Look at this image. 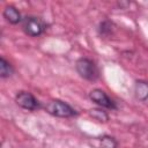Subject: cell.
<instances>
[{
  "mask_svg": "<svg viewBox=\"0 0 148 148\" xmlns=\"http://www.w3.org/2000/svg\"><path fill=\"white\" fill-rule=\"evenodd\" d=\"M15 102L18 106L29 110V111H35L39 109V102L37 98L29 91H20L15 96Z\"/></svg>",
  "mask_w": 148,
  "mask_h": 148,
  "instance_id": "277c9868",
  "label": "cell"
},
{
  "mask_svg": "<svg viewBox=\"0 0 148 148\" xmlns=\"http://www.w3.org/2000/svg\"><path fill=\"white\" fill-rule=\"evenodd\" d=\"M75 68L79 75L88 81H96L99 76L98 68L96 64L88 58H80L75 62Z\"/></svg>",
  "mask_w": 148,
  "mask_h": 148,
  "instance_id": "6da1fadb",
  "label": "cell"
},
{
  "mask_svg": "<svg viewBox=\"0 0 148 148\" xmlns=\"http://www.w3.org/2000/svg\"><path fill=\"white\" fill-rule=\"evenodd\" d=\"M98 31H99L101 36H109L112 32V23L106 20L101 22L99 27H98Z\"/></svg>",
  "mask_w": 148,
  "mask_h": 148,
  "instance_id": "8fae6325",
  "label": "cell"
},
{
  "mask_svg": "<svg viewBox=\"0 0 148 148\" xmlns=\"http://www.w3.org/2000/svg\"><path fill=\"white\" fill-rule=\"evenodd\" d=\"M89 98L96 103L97 105L102 106V108H106V109H116V104L114 102L106 95V92L102 89H92L89 92Z\"/></svg>",
  "mask_w": 148,
  "mask_h": 148,
  "instance_id": "5b68a950",
  "label": "cell"
},
{
  "mask_svg": "<svg viewBox=\"0 0 148 148\" xmlns=\"http://www.w3.org/2000/svg\"><path fill=\"white\" fill-rule=\"evenodd\" d=\"M2 15L6 18V21L9 22L10 24H17V23H20L22 21L20 12L14 6H6L3 12H2Z\"/></svg>",
  "mask_w": 148,
  "mask_h": 148,
  "instance_id": "8992f818",
  "label": "cell"
},
{
  "mask_svg": "<svg viewBox=\"0 0 148 148\" xmlns=\"http://www.w3.org/2000/svg\"><path fill=\"white\" fill-rule=\"evenodd\" d=\"M22 28H23V31L28 36H30V37H37V36L42 35L45 31L46 25L43 22V20H40L39 17H36V16H27L22 21Z\"/></svg>",
  "mask_w": 148,
  "mask_h": 148,
  "instance_id": "3957f363",
  "label": "cell"
},
{
  "mask_svg": "<svg viewBox=\"0 0 148 148\" xmlns=\"http://www.w3.org/2000/svg\"><path fill=\"white\" fill-rule=\"evenodd\" d=\"M13 72H14V69H13L12 65L5 58H1L0 59V76L2 79L8 77L13 74Z\"/></svg>",
  "mask_w": 148,
  "mask_h": 148,
  "instance_id": "30bf717a",
  "label": "cell"
},
{
  "mask_svg": "<svg viewBox=\"0 0 148 148\" xmlns=\"http://www.w3.org/2000/svg\"><path fill=\"white\" fill-rule=\"evenodd\" d=\"M98 142H99V148H117L118 147L117 140L110 135H102L101 138H98Z\"/></svg>",
  "mask_w": 148,
  "mask_h": 148,
  "instance_id": "9c48e42d",
  "label": "cell"
},
{
  "mask_svg": "<svg viewBox=\"0 0 148 148\" xmlns=\"http://www.w3.org/2000/svg\"><path fill=\"white\" fill-rule=\"evenodd\" d=\"M88 114L99 123H106L109 120V114L106 113V111L102 109H91L88 111Z\"/></svg>",
  "mask_w": 148,
  "mask_h": 148,
  "instance_id": "ba28073f",
  "label": "cell"
},
{
  "mask_svg": "<svg viewBox=\"0 0 148 148\" xmlns=\"http://www.w3.org/2000/svg\"><path fill=\"white\" fill-rule=\"evenodd\" d=\"M45 111L54 117L59 118H69L76 114V111L67 103L60 99H51L45 105Z\"/></svg>",
  "mask_w": 148,
  "mask_h": 148,
  "instance_id": "7a4b0ae2",
  "label": "cell"
},
{
  "mask_svg": "<svg viewBox=\"0 0 148 148\" xmlns=\"http://www.w3.org/2000/svg\"><path fill=\"white\" fill-rule=\"evenodd\" d=\"M134 95L139 101H146L148 98V82L139 80L134 86Z\"/></svg>",
  "mask_w": 148,
  "mask_h": 148,
  "instance_id": "52a82bcc",
  "label": "cell"
}]
</instances>
